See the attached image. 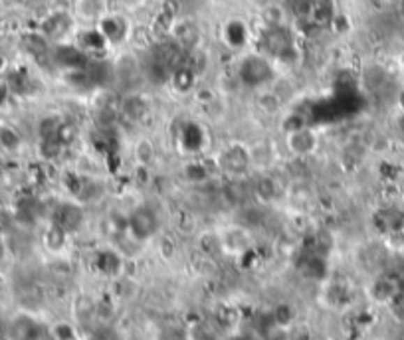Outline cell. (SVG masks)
<instances>
[{
    "mask_svg": "<svg viewBox=\"0 0 404 340\" xmlns=\"http://www.w3.org/2000/svg\"><path fill=\"white\" fill-rule=\"evenodd\" d=\"M52 332H54V339H56V340H75L74 328L70 327V325H66V323H60V325H56Z\"/></svg>",
    "mask_w": 404,
    "mask_h": 340,
    "instance_id": "obj_25",
    "label": "cell"
},
{
    "mask_svg": "<svg viewBox=\"0 0 404 340\" xmlns=\"http://www.w3.org/2000/svg\"><path fill=\"white\" fill-rule=\"evenodd\" d=\"M91 340H121V337L117 334V330H115V328L103 327V328H99L98 332L91 337Z\"/></svg>",
    "mask_w": 404,
    "mask_h": 340,
    "instance_id": "obj_26",
    "label": "cell"
},
{
    "mask_svg": "<svg viewBox=\"0 0 404 340\" xmlns=\"http://www.w3.org/2000/svg\"><path fill=\"white\" fill-rule=\"evenodd\" d=\"M77 46L86 52L89 58H93V56H101L105 49L110 48V44H107V40L103 38V34L98 30V26L96 28H89L86 32H82L80 34V42H77Z\"/></svg>",
    "mask_w": 404,
    "mask_h": 340,
    "instance_id": "obj_13",
    "label": "cell"
},
{
    "mask_svg": "<svg viewBox=\"0 0 404 340\" xmlns=\"http://www.w3.org/2000/svg\"><path fill=\"white\" fill-rule=\"evenodd\" d=\"M172 40H174L184 52H193V49L198 46L200 30H198L190 20H184V22H179V24L172 26Z\"/></svg>",
    "mask_w": 404,
    "mask_h": 340,
    "instance_id": "obj_12",
    "label": "cell"
},
{
    "mask_svg": "<svg viewBox=\"0 0 404 340\" xmlns=\"http://www.w3.org/2000/svg\"><path fill=\"white\" fill-rule=\"evenodd\" d=\"M98 30L107 40L110 46H119L129 36V22L119 14H105L98 22Z\"/></svg>",
    "mask_w": 404,
    "mask_h": 340,
    "instance_id": "obj_8",
    "label": "cell"
},
{
    "mask_svg": "<svg viewBox=\"0 0 404 340\" xmlns=\"http://www.w3.org/2000/svg\"><path fill=\"white\" fill-rule=\"evenodd\" d=\"M285 145H287V150H290L295 158L313 157L319 146V137L311 127L304 125V127H299V129L287 131Z\"/></svg>",
    "mask_w": 404,
    "mask_h": 340,
    "instance_id": "obj_5",
    "label": "cell"
},
{
    "mask_svg": "<svg viewBox=\"0 0 404 340\" xmlns=\"http://www.w3.org/2000/svg\"><path fill=\"white\" fill-rule=\"evenodd\" d=\"M117 109L125 121L141 123L149 115V101L139 91H125Z\"/></svg>",
    "mask_w": 404,
    "mask_h": 340,
    "instance_id": "obj_9",
    "label": "cell"
},
{
    "mask_svg": "<svg viewBox=\"0 0 404 340\" xmlns=\"http://www.w3.org/2000/svg\"><path fill=\"white\" fill-rule=\"evenodd\" d=\"M311 4H313V0H285L287 10H292L295 16H301V18H307V14L311 10Z\"/></svg>",
    "mask_w": 404,
    "mask_h": 340,
    "instance_id": "obj_24",
    "label": "cell"
},
{
    "mask_svg": "<svg viewBox=\"0 0 404 340\" xmlns=\"http://www.w3.org/2000/svg\"><path fill=\"white\" fill-rule=\"evenodd\" d=\"M74 13L82 16L84 20H91L98 24L107 14V0H75Z\"/></svg>",
    "mask_w": 404,
    "mask_h": 340,
    "instance_id": "obj_14",
    "label": "cell"
},
{
    "mask_svg": "<svg viewBox=\"0 0 404 340\" xmlns=\"http://www.w3.org/2000/svg\"><path fill=\"white\" fill-rule=\"evenodd\" d=\"M301 271L306 273L307 277H311V279H323L325 273H327V263H325L323 255L311 254L301 263Z\"/></svg>",
    "mask_w": 404,
    "mask_h": 340,
    "instance_id": "obj_20",
    "label": "cell"
},
{
    "mask_svg": "<svg viewBox=\"0 0 404 340\" xmlns=\"http://www.w3.org/2000/svg\"><path fill=\"white\" fill-rule=\"evenodd\" d=\"M398 289H401V293L404 295V271H403V275L398 277Z\"/></svg>",
    "mask_w": 404,
    "mask_h": 340,
    "instance_id": "obj_27",
    "label": "cell"
},
{
    "mask_svg": "<svg viewBox=\"0 0 404 340\" xmlns=\"http://www.w3.org/2000/svg\"><path fill=\"white\" fill-rule=\"evenodd\" d=\"M307 20L317 28H327L337 20V6L335 0H313L311 10L307 14Z\"/></svg>",
    "mask_w": 404,
    "mask_h": 340,
    "instance_id": "obj_11",
    "label": "cell"
},
{
    "mask_svg": "<svg viewBox=\"0 0 404 340\" xmlns=\"http://www.w3.org/2000/svg\"><path fill=\"white\" fill-rule=\"evenodd\" d=\"M22 145V139L20 134L14 131L13 127H2L0 129V146L4 150H18Z\"/></svg>",
    "mask_w": 404,
    "mask_h": 340,
    "instance_id": "obj_22",
    "label": "cell"
},
{
    "mask_svg": "<svg viewBox=\"0 0 404 340\" xmlns=\"http://www.w3.org/2000/svg\"><path fill=\"white\" fill-rule=\"evenodd\" d=\"M66 231L60 230L58 226H50L48 233H46V243H48L50 249H60V247H63V242H66Z\"/></svg>",
    "mask_w": 404,
    "mask_h": 340,
    "instance_id": "obj_23",
    "label": "cell"
},
{
    "mask_svg": "<svg viewBox=\"0 0 404 340\" xmlns=\"http://www.w3.org/2000/svg\"><path fill=\"white\" fill-rule=\"evenodd\" d=\"M248 26L242 20H230L224 26V40L230 48H244L248 44Z\"/></svg>",
    "mask_w": 404,
    "mask_h": 340,
    "instance_id": "obj_15",
    "label": "cell"
},
{
    "mask_svg": "<svg viewBox=\"0 0 404 340\" xmlns=\"http://www.w3.org/2000/svg\"><path fill=\"white\" fill-rule=\"evenodd\" d=\"M135 158H137V162L143 164V167L151 164V162L155 160V146H153V143L147 141V139L139 141V143L135 145Z\"/></svg>",
    "mask_w": 404,
    "mask_h": 340,
    "instance_id": "obj_21",
    "label": "cell"
},
{
    "mask_svg": "<svg viewBox=\"0 0 404 340\" xmlns=\"http://www.w3.org/2000/svg\"><path fill=\"white\" fill-rule=\"evenodd\" d=\"M196 82V73L183 63L181 68H177L174 72L171 73V79H169V84L174 87V91H179V93H186V91H190L193 89V85Z\"/></svg>",
    "mask_w": 404,
    "mask_h": 340,
    "instance_id": "obj_19",
    "label": "cell"
},
{
    "mask_svg": "<svg viewBox=\"0 0 404 340\" xmlns=\"http://www.w3.org/2000/svg\"><path fill=\"white\" fill-rule=\"evenodd\" d=\"M40 330L34 318L30 316H18L10 327V337L14 340H36Z\"/></svg>",
    "mask_w": 404,
    "mask_h": 340,
    "instance_id": "obj_16",
    "label": "cell"
},
{
    "mask_svg": "<svg viewBox=\"0 0 404 340\" xmlns=\"http://www.w3.org/2000/svg\"><path fill=\"white\" fill-rule=\"evenodd\" d=\"M214 164L216 170L230 176V178H238L244 176L248 170L252 169V160H250V148L244 145H228L222 148L220 153L214 157Z\"/></svg>",
    "mask_w": 404,
    "mask_h": 340,
    "instance_id": "obj_3",
    "label": "cell"
},
{
    "mask_svg": "<svg viewBox=\"0 0 404 340\" xmlns=\"http://www.w3.org/2000/svg\"><path fill=\"white\" fill-rule=\"evenodd\" d=\"M238 82L250 89H264L276 79V65L266 54L256 52L244 56L236 68Z\"/></svg>",
    "mask_w": 404,
    "mask_h": 340,
    "instance_id": "obj_2",
    "label": "cell"
},
{
    "mask_svg": "<svg viewBox=\"0 0 404 340\" xmlns=\"http://www.w3.org/2000/svg\"><path fill=\"white\" fill-rule=\"evenodd\" d=\"M96 265L101 273L105 275H119L123 268V259L121 255L113 249H103L99 252L98 257H96Z\"/></svg>",
    "mask_w": 404,
    "mask_h": 340,
    "instance_id": "obj_17",
    "label": "cell"
},
{
    "mask_svg": "<svg viewBox=\"0 0 404 340\" xmlns=\"http://www.w3.org/2000/svg\"><path fill=\"white\" fill-rule=\"evenodd\" d=\"M74 28V18L68 13H54L42 22L40 32L48 40H61L66 38Z\"/></svg>",
    "mask_w": 404,
    "mask_h": 340,
    "instance_id": "obj_10",
    "label": "cell"
},
{
    "mask_svg": "<svg viewBox=\"0 0 404 340\" xmlns=\"http://www.w3.org/2000/svg\"><path fill=\"white\" fill-rule=\"evenodd\" d=\"M262 54H266L269 60L294 63L297 60V44L294 32L283 24L266 26L260 38Z\"/></svg>",
    "mask_w": 404,
    "mask_h": 340,
    "instance_id": "obj_1",
    "label": "cell"
},
{
    "mask_svg": "<svg viewBox=\"0 0 404 340\" xmlns=\"http://www.w3.org/2000/svg\"><path fill=\"white\" fill-rule=\"evenodd\" d=\"M159 214L151 206H137L127 216V230L139 242H147L151 238H155L159 231Z\"/></svg>",
    "mask_w": 404,
    "mask_h": 340,
    "instance_id": "obj_4",
    "label": "cell"
},
{
    "mask_svg": "<svg viewBox=\"0 0 404 340\" xmlns=\"http://www.w3.org/2000/svg\"><path fill=\"white\" fill-rule=\"evenodd\" d=\"M84 208L77 202H61L54 210V216H52V224L58 226L60 230L66 233H72V231L80 230L82 224H84Z\"/></svg>",
    "mask_w": 404,
    "mask_h": 340,
    "instance_id": "obj_7",
    "label": "cell"
},
{
    "mask_svg": "<svg viewBox=\"0 0 404 340\" xmlns=\"http://www.w3.org/2000/svg\"><path fill=\"white\" fill-rule=\"evenodd\" d=\"M207 143H209V134H207V129L200 123L188 121L181 127L179 145L183 146L184 153H188L190 157H198L204 150Z\"/></svg>",
    "mask_w": 404,
    "mask_h": 340,
    "instance_id": "obj_6",
    "label": "cell"
},
{
    "mask_svg": "<svg viewBox=\"0 0 404 340\" xmlns=\"http://www.w3.org/2000/svg\"><path fill=\"white\" fill-rule=\"evenodd\" d=\"M2 255H4V243L0 240V259H2Z\"/></svg>",
    "mask_w": 404,
    "mask_h": 340,
    "instance_id": "obj_28",
    "label": "cell"
},
{
    "mask_svg": "<svg viewBox=\"0 0 404 340\" xmlns=\"http://www.w3.org/2000/svg\"><path fill=\"white\" fill-rule=\"evenodd\" d=\"M125 2H137V0H125Z\"/></svg>",
    "mask_w": 404,
    "mask_h": 340,
    "instance_id": "obj_29",
    "label": "cell"
},
{
    "mask_svg": "<svg viewBox=\"0 0 404 340\" xmlns=\"http://www.w3.org/2000/svg\"><path fill=\"white\" fill-rule=\"evenodd\" d=\"M252 194L262 202H271L280 196V186L276 183V178H271L268 174H262L252 188Z\"/></svg>",
    "mask_w": 404,
    "mask_h": 340,
    "instance_id": "obj_18",
    "label": "cell"
}]
</instances>
